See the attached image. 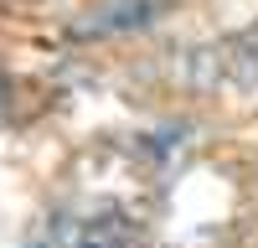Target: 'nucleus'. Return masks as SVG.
<instances>
[{
	"label": "nucleus",
	"instance_id": "1",
	"mask_svg": "<svg viewBox=\"0 0 258 248\" xmlns=\"http://www.w3.org/2000/svg\"><path fill=\"white\" fill-rule=\"evenodd\" d=\"M73 248H129V227H124L119 212H103V217H93V222L78 233Z\"/></svg>",
	"mask_w": 258,
	"mask_h": 248
}]
</instances>
